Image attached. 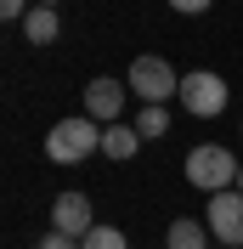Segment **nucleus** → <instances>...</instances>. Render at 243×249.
Instances as JSON below:
<instances>
[{"label": "nucleus", "mask_w": 243, "mask_h": 249, "mask_svg": "<svg viewBox=\"0 0 243 249\" xmlns=\"http://www.w3.org/2000/svg\"><path fill=\"white\" fill-rule=\"evenodd\" d=\"M102 130H107V124H96L91 113L57 119L46 130V159H51V164H79V159H91L96 147H102Z\"/></svg>", "instance_id": "nucleus-1"}, {"label": "nucleus", "mask_w": 243, "mask_h": 249, "mask_svg": "<svg viewBox=\"0 0 243 249\" xmlns=\"http://www.w3.org/2000/svg\"><path fill=\"white\" fill-rule=\"evenodd\" d=\"M136 147H141L136 124H107V130H102V153L107 159H136Z\"/></svg>", "instance_id": "nucleus-8"}, {"label": "nucleus", "mask_w": 243, "mask_h": 249, "mask_svg": "<svg viewBox=\"0 0 243 249\" xmlns=\"http://www.w3.org/2000/svg\"><path fill=\"white\" fill-rule=\"evenodd\" d=\"M215 0H170V12H181V17H198V12H209Z\"/></svg>", "instance_id": "nucleus-14"}, {"label": "nucleus", "mask_w": 243, "mask_h": 249, "mask_svg": "<svg viewBox=\"0 0 243 249\" xmlns=\"http://www.w3.org/2000/svg\"><path fill=\"white\" fill-rule=\"evenodd\" d=\"M136 130H141V142L164 136V130H170V113H164V108H141V113H136Z\"/></svg>", "instance_id": "nucleus-11"}, {"label": "nucleus", "mask_w": 243, "mask_h": 249, "mask_svg": "<svg viewBox=\"0 0 243 249\" xmlns=\"http://www.w3.org/2000/svg\"><path fill=\"white\" fill-rule=\"evenodd\" d=\"M79 249H130V244H124V232H119V227H91Z\"/></svg>", "instance_id": "nucleus-12"}, {"label": "nucleus", "mask_w": 243, "mask_h": 249, "mask_svg": "<svg viewBox=\"0 0 243 249\" xmlns=\"http://www.w3.org/2000/svg\"><path fill=\"white\" fill-rule=\"evenodd\" d=\"M181 108L198 113V119H215V113L226 108V79L209 74V68H192V74H181Z\"/></svg>", "instance_id": "nucleus-4"}, {"label": "nucleus", "mask_w": 243, "mask_h": 249, "mask_svg": "<svg viewBox=\"0 0 243 249\" xmlns=\"http://www.w3.org/2000/svg\"><path fill=\"white\" fill-rule=\"evenodd\" d=\"M238 193H243V170H238Z\"/></svg>", "instance_id": "nucleus-17"}, {"label": "nucleus", "mask_w": 243, "mask_h": 249, "mask_svg": "<svg viewBox=\"0 0 243 249\" xmlns=\"http://www.w3.org/2000/svg\"><path fill=\"white\" fill-rule=\"evenodd\" d=\"M29 12H34V0H0V17H12V23H23Z\"/></svg>", "instance_id": "nucleus-13"}, {"label": "nucleus", "mask_w": 243, "mask_h": 249, "mask_svg": "<svg viewBox=\"0 0 243 249\" xmlns=\"http://www.w3.org/2000/svg\"><path fill=\"white\" fill-rule=\"evenodd\" d=\"M85 113H91L96 124H119L124 85H119V79H91V85H85Z\"/></svg>", "instance_id": "nucleus-7"}, {"label": "nucleus", "mask_w": 243, "mask_h": 249, "mask_svg": "<svg viewBox=\"0 0 243 249\" xmlns=\"http://www.w3.org/2000/svg\"><path fill=\"white\" fill-rule=\"evenodd\" d=\"M238 170H243V164L226 153V147H215V142H204V147L187 153V181L204 187V193H226V187L238 181Z\"/></svg>", "instance_id": "nucleus-2"}, {"label": "nucleus", "mask_w": 243, "mask_h": 249, "mask_svg": "<svg viewBox=\"0 0 243 249\" xmlns=\"http://www.w3.org/2000/svg\"><path fill=\"white\" fill-rule=\"evenodd\" d=\"M91 227H96V215H91V198H85V193H57V198H51V232L85 244Z\"/></svg>", "instance_id": "nucleus-6"}, {"label": "nucleus", "mask_w": 243, "mask_h": 249, "mask_svg": "<svg viewBox=\"0 0 243 249\" xmlns=\"http://www.w3.org/2000/svg\"><path fill=\"white\" fill-rule=\"evenodd\" d=\"M124 85H130V91H136L147 108H158V102H170V91H181V74H175L164 57H153V51H147V57H136V62H130Z\"/></svg>", "instance_id": "nucleus-3"}, {"label": "nucleus", "mask_w": 243, "mask_h": 249, "mask_svg": "<svg viewBox=\"0 0 243 249\" xmlns=\"http://www.w3.org/2000/svg\"><path fill=\"white\" fill-rule=\"evenodd\" d=\"M209 232H215V244H226V249L243 244V193L238 187L209 193Z\"/></svg>", "instance_id": "nucleus-5"}, {"label": "nucleus", "mask_w": 243, "mask_h": 249, "mask_svg": "<svg viewBox=\"0 0 243 249\" xmlns=\"http://www.w3.org/2000/svg\"><path fill=\"white\" fill-rule=\"evenodd\" d=\"M221 249H226V244H221Z\"/></svg>", "instance_id": "nucleus-18"}, {"label": "nucleus", "mask_w": 243, "mask_h": 249, "mask_svg": "<svg viewBox=\"0 0 243 249\" xmlns=\"http://www.w3.org/2000/svg\"><path fill=\"white\" fill-rule=\"evenodd\" d=\"M23 34H29V46H51V40H57V12H51V6H34V12L23 17Z\"/></svg>", "instance_id": "nucleus-9"}, {"label": "nucleus", "mask_w": 243, "mask_h": 249, "mask_svg": "<svg viewBox=\"0 0 243 249\" xmlns=\"http://www.w3.org/2000/svg\"><path fill=\"white\" fill-rule=\"evenodd\" d=\"M34 6H57V0H34Z\"/></svg>", "instance_id": "nucleus-16"}, {"label": "nucleus", "mask_w": 243, "mask_h": 249, "mask_svg": "<svg viewBox=\"0 0 243 249\" xmlns=\"http://www.w3.org/2000/svg\"><path fill=\"white\" fill-rule=\"evenodd\" d=\"M170 249H209V227L204 221H170Z\"/></svg>", "instance_id": "nucleus-10"}, {"label": "nucleus", "mask_w": 243, "mask_h": 249, "mask_svg": "<svg viewBox=\"0 0 243 249\" xmlns=\"http://www.w3.org/2000/svg\"><path fill=\"white\" fill-rule=\"evenodd\" d=\"M34 249H79V238H62V232H46Z\"/></svg>", "instance_id": "nucleus-15"}]
</instances>
